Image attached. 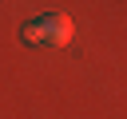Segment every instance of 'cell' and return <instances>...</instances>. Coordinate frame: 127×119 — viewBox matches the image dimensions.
Listing matches in <instances>:
<instances>
[{
    "label": "cell",
    "instance_id": "6da1fadb",
    "mask_svg": "<svg viewBox=\"0 0 127 119\" xmlns=\"http://www.w3.org/2000/svg\"><path fill=\"white\" fill-rule=\"evenodd\" d=\"M71 32H75L71 16H64V12H48V16L28 20V24L20 28V40H24V44H44V48H64V44L71 40Z\"/></svg>",
    "mask_w": 127,
    "mask_h": 119
}]
</instances>
